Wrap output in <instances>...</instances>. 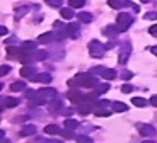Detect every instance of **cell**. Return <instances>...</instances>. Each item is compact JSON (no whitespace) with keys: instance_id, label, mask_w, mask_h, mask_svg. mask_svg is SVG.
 Wrapping results in <instances>:
<instances>
[{"instance_id":"4fadbf2b","label":"cell","mask_w":157,"mask_h":143,"mask_svg":"<svg viewBox=\"0 0 157 143\" xmlns=\"http://www.w3.org/2000/svg\"><path fill=\"white\" fill-rule=\"evenodd\" d=\"M63 109V102L62 101H58V99H53V101H50L48 102V111L53 114V112H58V111H62Z\"/></svg>"},{"instance_id":"836d02e7","label":"cell","mask_w":157,"mask_h":143,"mask_svg":"<svg viewBox=\"0 0 157 143\" xmlns=\"http://www.w3.org/2000/svg\"><path fill=\"white\" fill-rule=\"evenodd\" d=\"M145 21H157V12H147L145 16H144Z\"/></svg>"},{"instance_id":"277c9868","label":"cell","mask_w":157,"mask_h":143,"mask_svg":"<svg viewBox=\"0 0 157 143\" xmlns=\"http://www.w3.org/2000/svg\"><path fill=\"white\" fill-rule=\"evenodd\" d=\"M48 56H50V53L44 50H31L29 51V56H28V65L31 62H44Z\"/></svg>"},{"instance_id":"d6a6232c","label":"cell","mask_w":157,"mask_h":143,"mask_svg":"<svg viewBox=\"0 0 157 143\" xmlns=\"http://www.w3.org/2000/svg\"><path fill=\"white\" fill-rule=\"evenodd\" d=\"M133 90H135V87H133V85H130V84H125L121 87V92L123 94H130V92H133Z\"/></svg>"},{"instance_id":"9c48e42d","label":"cell","mask_w":157,"mask_h":143,"mask_svg":"<svg viewBox=\"0 0 157 143\" xmlns=\"http://www.w3.org/2000/svg\"><path fill=\"white\" fill-rule=\"evenodd\" d=\"M38 96H41L43 99H46V101L50 102V101H53V99L56 97V90L55 89H48V87H46V89H39L38 90Z\"/></svg>"},{"instance_id":"681fc988","label":"cell","mask_w":157,"mask_h":143,"mask_svg":"<svg viewBox=\"0 0 157 143\" xmlns=\"http://www.w3.org/2000/svg\"><path fill=\"white\" fill-rule=\"evenodd\" d=\"M104 46H106V50H111V48H113V43H108V44H104Z\"/></svg>"},{"instance_id":"7bdbcfd3","label":"cell","mask_w":157,"mask_h":143,"mask_svg":"<svg viewBox=\"0 0 157 143\" xmlns=\"http://www.w3.org/2000/svg\"><path fill=\"white\" fill-rule=\"evenodd\" d=\"M34 90H26V97H28V99H29V97H33V96H34Z\"/></svg>"},{"instance_id":"d4e9b609","label":"cell","mask_w":157,"mask_h":143,"mask_svg":"<svg viewBox=\"0 0 157 143\" xmlns=\"http://www.w3.org/2000/svg\"><path fill=\"white\" fill-rule=\"evenodd\" d=\"M60 131H62V130H60L56 124H48V126L44 128V133H46V135H60Z\"/></svg>"},{"instance_id":"f6af8a7d","label":"cell","mask_w":157,"mask_h":143,"mask_svg":"<svg viewBox=\"0 0 157 143\" xmlns=\"http://www.w3.org/2000/svg\"><path fill=\"white\" fill-rule=\"evenodd\" d=\"M72 112H74V109H65V111H63V114H65V116H70Z\"/></svg>"},{"instance_id":"74e56055","label":"cell","mask_w":157,"mask_h":143,"mask_svg":"<svg viewBox=\"0 0 157 143\" xmlns=\"http://www.w3.org/2000/svg\"><path fill=\"white\" fill-rule=\"evenodd\" d=\"M46 4L51 7H62V0H46Z\"/></svg>"},{"instance_id":"6da1fadb","label":"cell","mask_w":157,"mask_h":143,"mask_svg":"<svg viewBox=\"0 0 157 143\" xmlns=\"http://www.w3.org/2000/svg\"><path fill=\"white\" fill-rule=\"evenodd\" d=\"M104 51H106V46H104L101 41L92 39V41L89 43V53H90V56H92V58H102Z\"/></svg>"},{"instance_id":"7dc6e473","label":"cell","mask_w":157,"mask_h":143,"mask_svg":"<svg viewBox=\"0 0 157 143\" xmlns=\"http://www.w3.org/2000/svg\"><path fill=\"white\" fill-rule=\"evenodd\" d=\"M132 9H133V12H138V10H140V7H138L137 4H132Z\"/></svg>"},{"instance_id":"4316f807","label":"cell","mask_w":157,"mask_h":143,"mask_svg":"<svg viewBox=\"0 0 157 143\" xmlns=\"http://www.w3.org/2000/svg\"><path fill=\"white\" fill-rule=\"evenodd\" d=\"M109 89H111L109 84H98V85H96V92H98V94H106Z\"/></svg>"},{"instance_id":"8d00e7d4","label":"cell","mask_w":157,"mask_h":143,"mask_svg":"<svg viewBox=\"0 0 157 143\" xmlns=\"http://www.w3.org/2000/svg\"><path fill=\"white\" fill-rule=\"evenodd\" d=\"M75 140H77V141H84V143H92V140H90L89 136H84V135L75 136Z\"/></svg>"},{"instance_id":"3957f363","label":"cell","mask_w":157,"mask_h":143,"mask_svg":"<svg viewBox=\"0 0 157 143\" xmlns=\"http://www.w3.org/2000/svg\"><path fill=\"white\" fill-rule=\"evenodd\" d=\"M77 78H78V82H80V87L90 89V87H96V85H98V78H96V75L90 73V72L89 73H78Z\"/></svg>"},{"instance_id":"ffe728a7","label":"cell","mask_w":157,"mask_h":143,"mask_svg":"<svg viewBox=\"0 0 157 143\" xmlns=\"http://www.w3.org/2000/svg\"><path fill=\"white\" fill-rule=\"evenodd\" d=\"M24 89H28V85H26V82H24V80H19V82L10 84V90H14V92H22Z\"/></svg>"},{"instance_id":"f35d334b","label":"cell","mask_w":157,"mask_h":143,"mask_svg":"<svg viewBox=\"0 0 157 143\" xmlns=\"http://www.w3.org/2000/svg\"><path fill=\"white\" fill-rule=\"evenodd\" d=\"M132 77H133V72H130V70H125V72L121 73V78H123V80H130Z\"/></svg>"},{"instance_id":"5b68a950","label":"cell","mask_w":157,"mask_h":143,"mask_svg":"<svg viewBox=\"0 0 157 143\" xmlns=\"http://www.w3.org/2000/svg\"><path fill=\"white\" fill-rule=\"evenodd\" d=\"M84 96H86V94H84L82 90H78V87H70V90L67 92V99L70 102H75V104H78V102L82 101Z\"/></svg>"},{"instance_id":"8fae6325","label":"cell","mask_w":157,"mask_h":143,"mask_svg":"<svg viewBox=\"0 0 157 143\" xmlns=\"http://www.w3.org/2000/svg\"><path fill=\"white\" fill-rule=\"evenodd\" d=\"M108 5L111 9H116V10H120L123 7H132V4L126 2V0H108Z\"/></svg>"},{"instance_id":"5bb4252c","label":"cell","mask_w":157,"mask_h":143,"mask_svg":"<svg viewBox=\"0 0 157 143\" xmlns=\"http://www.w3.org/2000/svg\"><path fill=\"white\" fill-rule=\"evenodd\" d=\"M46 99H43L41 96H38V92L34 94L33 97H29V106L31 107H38V106H43V104H46Z\"/></svg>"},{"instance_id":"484cf974","label":"cell","mask_w":157,"mask_h":143,"mask_svg":"<svg viewBox=\"0 0 157 143\" xmlns=\"http://www.w3.org/2000/svg\"><path fill=\"white\" fill-rule=\"evenodd\" d=\"M114 77H116V72H114L113 68H106L104 73H102V78H104V80H113Z\"/></svg>"},{"instance_id":"30bf717a","label":"cell","mask_w":157,"mask_h":143,"mask_svg":"<svg viewBox=\"0 0 157 143\" xmlns=\"http://www.w3.org/2000/svg\"><path fill=\"white\" fill-rule=\"evenodd\" d=\"M31 82H41V84H50L51 82V75L50 73H34L33 77H29Z\"/></svg>"},{"instance_id":"ac0fdd59","label":"cell","mask_w":157,"mask_h":143,"mask_svg":"<svg viewBox=\"0 0 157 143\" xmlns=\"http://www.w3.org/2000/svg\"><path fill=\"white\" fill-rule=\"evenodd\" d=\"M77 19L80 21V22H84V24H90L92 21H94V17H92V14H90V12H78Z\"/></svg>"},{"instance_id":"e575fe53","label":"cell","mask_w":157,"mask_h":143,"mask_svg":"<svg viewBox=\"0 0 157 143\" xmlns=\"http://www.w3.org/2000/svg\"><path fill=\"white\" fill-rule=\"evenodd\" d=\"M28 10H29V7H26L24 5L22 9H17V14H16V19H21V16H24V14H28Z\"/></svg>"},{"instance_id":"ee69618b","label":"cell","mask_w":157,"mask_h":143,"mask_svg":"<svg viewBox=\"0 0 157 143\" xmlns=\"http://www.w3.org/2000/svg\"><path fill=\"white\" fill-rule=\"evenodd\" d=\"M29 116H21V118H16V123H21V121H26Z\"/></svg>"},{"instance_id":"f546056e","label":"cell","mask_w":157,"mask_h":143,"mask_svg":"<svg viewBox=\"0 0 157 143\" xmlns=\"http://www.w3.org/2000/svg\"><path fill=\"white\" fill-rule=\"evenodd\" d=\"M21 46H22L24 50H36V48H38V43L36 41H24Z\"/></svg>"},{"instance_id":"ba28073f","label":"cell","mask_w":157,"mask_h":143,"mask_svg":"<svg viewBox=\"0 0 157 143\" xmlns=\"http://www.w3.org/2000/svg\"><path fill=\"white\" fill-rule=\"evenodd\" d=\"M77 111L78 114H89V112H94V107H92V102H87V101H80L77 106Z\"/></svg>"},{"instance_id":"c3c4849f","label":"cell","mask_w":157,"mask_h":143,"mask_svg":"<svg viewBox=\"0 0 157 143\" xmlns=\"http://www.w3.org/2000/svg\"><path fill=\"white\" fill-rule=\"evenodd\" d=\"M150 51H152V53L157 56V46H152V48H150Z\"/></svg>"},{"instance_id":"9a60e30c","label":"cell","mask_w":157,"mask_h":143,"mask_svg":"<svg viewBox=\"0 0 157 143\" xmlns=\"http://www.w3.org/2000/svg\"><path fill=\"white\" fill-rule=\"evenodd\" d=\"M102 32H104V36H108L109 39H114V38H116V36L120 34L121 31L118 29V26H106Z\"/></svg>"},{"instance_id":"e0dca14e","label":"cell","mask_w":157,"mask_h":143,"mask_svg":"<svg viewBox=\"0 0 157 143\" xmlns=\"http://www.w3.org/2000/svg\"><path fill=\"white\" fill-rule=\"evenodd\" d=\"M56 39L55 32H44V34H41L38 38V43H41V44H48V43H53Z\"/></svg>"},{"instance_id":"7c38bea8","label":"cell","mask_w":157,"mask_h":143,"mask_svg":"<svg viewBox=\"0 0 157 143\" xmlns=\"http://www.w3.org/2000/svg\"><path fill=\"white\" fill-rule=\"evenodd\" d=\"M19 99L16 97H2V109L4 107H17L19 106Z\"/></svg>"},{"instance_id":"d590c367","label":"cell","mask_w":157,"mask_h":143,"mask_svg":"<svg viewBox=\"0 0 157 143\" xmlns=\"http://www.w3.org/2000/svg\"><path fill=\"white\" fill-rule=\"evenodd\" d=\"M60 135H62L63 138H74V135H72V130H67V128H65V130H62V131H60Z\"/></svg>"},{"instance_id":"bcb514c9","label":"cell","mask_w":157,"mask_h":143,"mask_svg":"<svg viewBox=\"0 0 157 143\" xmlns=\"http://www.w3.org/2000/svg\"><path fill=\"white\" fill-rule=\"evenodd\" d=\"M0 32H2V34H7V32H9V29H7L5 26H2V27H0Z\"/></svg>"},{"instance_id":"60d3db41","label":"cell","mask_w":157,"mask_h":143,"mask_svg":"<svg viewBox=\"0 0 157 143\" xmlns=\"http://www.w3.org/2000/svg\"><path fill=\"white\" fill-rule=\"evenodd\" d=\"M149 34L150 36H157V24H154V26L149 27Z\"/></svg>"},{"instance_id":"603a6c76","label":"cell","mask_w":157,"mask_h":143,"mask_svg":"<svg viewBox=\"0 0 157 143\" xmlns=\"http://www.w3.org/2000/svg\"><path fill=\"white\" fill-rule=\"evenodd\" d=\"M60 16H62L63 19H72V17H74V9H72V7L60 9Z\"/></svg>"},{"instance_id":"b9f144b4","label":"cell","mask_w":157,"mask_h":143,"mask_svg":"<svg viewBox=\"0 0 157 143\" xmlns=\"http://www.w3.org/2000/svg\"><path fill=\"white\" fill-rule=\"evenodd\" d=\"M150 104L157 107V96H152V97H150Z\"/></svg>"},{"instance_id":"f907efd6","label":"cell","mask_w":157,"mask_h":143,"mask_svg":"<svg viewBox=\"0 0 157 143\" xmlns=\"http://www.w3.org/2000/svg\"><path fill=\"white\" fill-rule=\"evenodd\" d=\"M55 27H56V29H60V27H63V24L62 22H55Z\"/></svg>"},{"instance_id":"52a82bcc","label":"cell","mask_w":157,"mask_h":143,"mask_svg":"<svg viewBox=\"0 0 157 143\" xmlns=\"http://www.w3.org/2000/svg\"><path fill=\"white\" fill-rule=\"evenodd\" d=\"M130 55H132V46H130V43H125L121 48H120V55H118V62L120 63H126L130 58Z\"/></svg>"},{"instance_id":"1f68e13d","label":"cell","mask_w":157,"mask_h":143,"mask_svg":"<svg viewBox=\"0 0 157 143\" xmlns=\"http://www.w3.org/2000/svg\"><path fill=\"white\" fill-rule=\"evenodd\" d=\"M104 66H94V68H90V73L92 75H99V77H102V73H104Z\"/></svg>"},{"instance_id":"2e32d148","label":"cell","mask_w":157,"mask_h":143,"mask_svg":"<svg viewBox=\"0 0 157 143\" xmlns=\"http://www.w3.org/2000/svg\"><path fill=\"white\" fill-rule=\"evenodd\" d=\"M34 133H36V126H34V124H24V126L21 128L19 135L21 136H33Z\"/></svg>"},{"instance_id":"d6986e66","label":"cell","mask_w":157,"mask_h":143,"mask_svg":"<svg viewBox=\"0 0 157 143\" xmlns=\"http://www.w3.org/2000/svg\"><path fill=\"white\" fill-rule=\"evenodd\" d=\"M67 31H68V34H70V38L77 39L78 38V22H70L67 26Z\"/></svg>"},{"instance_id":"ab89813d","label":"cell","mask_w":157,"mask_h":143,"mask_svg":"<svg viewBox=\"0 0 157 143\" xmlns=\"http://www.w3.org/2000/svg\"><path fill=\"white\" fill-rule=\"evenodd\" d=\"M10 66H9V65H2V68H0V73H2V75H7V73H10Z\"/></svg>"},{"instance_id":"83f0119b","label":"cell","mask_w":157,"mask_h":143,"mask_svg":"<svg viewBox=\"0 0 157 143\" xmlns=\"http://www.w3.org/2000/svg\"><path fill=\"white\" fill-rule=\"evenodd\" d=\"M65 128L74 131V130H77V128H78V121H75V119H65Z\"/></svg>"},{"instance_id":"7a4b0ae2","label":"cell","mask_w":157,"mask_h":143,"mask_svg":"<svg viewBox=\"0 0 157 143\" xmlns=\"http://www.w3.org/2000/svg\"><path fill=\"white\" fill-rule=\"evenodd\" d=\"M132 22H133V17L130 16V14H126V12H121V14L116 17V26L121 32H125L126 29L132 26Z\"/></svg>"},{"instance_id":"8992f818","label":"cell","mask_w":157,"mask_h":143,"mask_svg":"<svg viewBox=\"0 0 157 143\" xmlns=\"http://www.w3.org/2000/svg\"><path fill=\"white\" fill-rule=\"evenodd\" d=\"M137 128H138V133H140L142 136H155L157 135V130L152 126V124L140 123V124H137Z\"/></svg>"},{"instance_id":"f1b7e54d","label":"cell","mask_w":157,"mask_h":143,"mask_svg":"<svg viewBox=\"0 0 157 143\" xmlns=\"http://www.w3.org/2000/svg\"><path fill=\"white\" fill-rule=\"evenodd\" d=\"M132 102H133V106H137V107H145L150 101L147 102L145 99H142V97H133V101H132Z\"/></svg>"},{"instance_id":"4dcf8cb0","label":"cell","mask_w":157,"mask_h":143,"mask_svg":"<svg viewBox=\"0 0 157 143\" xmlns=\"http://www.w3.org/2000/svg\"><path fill=\"white\" fill-rule=\"evenodd\" d=\"M86 5V0H68V7L75 9V7H84Z\"/></svg>"},{"instance_id":"44dd1931","label":"cell","mask_w":157,"mask_h":143,"mask_svg":"<svg viewBox=\"0 0 157 143\" xmlns=\"http://www.w3.org/2000/svg\"><path fill=\"white\" fill-rule=\"evenodd\" d=\"M34 73H36V70H34V66H31V65H24L22 68H21V75H22V77H33Z\"/></svg>"},{"instance_id":"7402d4cb","label":"cell","mask_w":157,"mask_h":143,"mask_svg":"<svg viewBox=\"0 0 157 143\" xmlns=\"http://www.w3.org/2000/svg\"><path fill=\"white\" fill-rule=\"evenodd\" d=\"M94 116L108 118V116H111V111L108 107H94Z\"/></svg>"},{"instance_id":"816d5d0a","label":"cell","mask_w":157,"mask_h":143,"mask_svg":"<svg viewBox=\"0 0 157 143\" xmlns=\"http://www.w3.org/2000/svg\"><path fill=\"white\" fill-rule=\"evenodd\" d=\"M142 2H145V4H147V2H150V0H142Z\"/></svg>"},{"instance_id":"cb8c5ba5","label":"cell","mask_w":157,"mask_h":143,"mask_svg":"<svg viewBox=\"0 0 157 143\" xmlns=\"http://www.w3.org/2000/svg\"><path fill=\"white\" fill-rule=\"evenodd\" d=\"M111 107H113V111H116V112H125V111H128V106L123 104V102H116V101H113Z\"/></svg>"}]
</instances>
